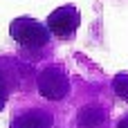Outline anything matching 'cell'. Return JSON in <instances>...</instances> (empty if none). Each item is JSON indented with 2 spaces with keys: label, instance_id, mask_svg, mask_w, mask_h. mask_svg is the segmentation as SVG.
<instances>
[{
  "label": "cell",
  "instance_id": "1",
  "mask_svg": "<svg viewBox=\"0 0 128 128\" xmlns=\"http://www.w3.org/2000/svg\"><path fill=\"white\" fill-rule=\"evenodd\" d=\"M9 34L22 50H40L47 47L52 32L50 27L40 25L36 18H16L9 25Z\"/></svg>",
  "mask_w": 128,
  "mask_h": 128
},
{
  "label": "cell",
  "instance_id": "2",
  "mask_svg": "<svg viewBox=\"0 0 128 128\" xmlns=\"http://www.w3.org/2000/svg\"><path fill=\"white\" fill-rule=\"evenodd\" d=\"M36 88H38L40 97H45L50 101H61L70 92V76L61 65H47L40 70V74L36 79Z\"/></svg>",
  "mask_w": 128,
  "mask_h": 128
},
{
  "label": "cell",
  "instance_id": "3",
  "mask_svg": "<svg viewBox=\"0 0 128 128\" xmlns=\"http://www.w3.org/2000/svg\"><path fill=\"white\" fill-rule=\"evenodd\" d=\"M27 65L11 56H0V110L7 104V97L14 90H20L27 79Z\"/></svg>",
  "mask_w": 128,
  "mask_h": 128
},
{
  "label": "cell",
  "instance_id": "4",
  "mask_svg": "<svg viewBox=\"0 0 128 128\" xmlns=\"http://www.w3.org/2000/svg\"><path fill=\"white\" fill-rule=\"evenodd\" d=\"M79 22H81V14L74 4H63L58 9H54L47 18V27L50 32L61 38V40H68V38H74L76 29H79Z\"/></svg>",
  "mask_w": 128,
  "mask_h": 128
},
{
  "label": "cell",
  "instance_id": "5",
  "mask_svg": "<svg viewBox=\"0 0 128 128\" xmlns=\"http://www.w3.org/2000/svg\"><path fill=\"white\" fill-rule=\"evenodd\" d=\"M52 126H54V115L45 108L20 110L9 124V128H52Z\"/></svg>",
  "mask_w": 128,
  "mask_h": 128
},
{
  "label": "cell",
  "instance_id": "6",
  "mask_svg": "<svg viewBox=\"0 0 128 128\" xmlns=\"http://www.w3.org/2000/svg\"><path fill=\"white\" fill-rule=\"evenodd\" d=\"M108 115L101 106H86L79 110L76 117V128H106Z\"/></svg>",
  "mask_w": 128,
  "mask_h": 128
},
{
  "label": "cell",
  "instance_id": "7",
  "mask_svg": "<svg viewBox=\"0 0 128 128\" xmlns=\"http://www.w3.org/2000/svg\"><path fill=\"white\" fill-rule=\"evenodd\" d=\"M112 90H115L117 97H122L128 104V74H117L112 79Z\"/></svg>",
  "mask_w": 128,
  "mask_h": 128
},
{
  "label": "cell",
  "instance_id": "8",
  "mask_svg": "<svg viewBox=\"0 0 128 128\" xmlns=\"http://www.w3.org/2000/svg\"><path fill=\"white\" fill-rule=\"evenodd\" d=\"M115 128H128V112H126V115H122V119L117 122V126H115Z\"/></svg>",
  "mask_w": 128,
  "mask_h": 128
}]
</instances>
